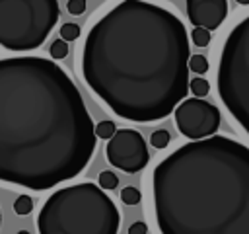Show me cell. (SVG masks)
Segmentation results:
<instances>
[{"label":"cell","instance_id":"6da1fadb","mask_svg":"<svg viewBox=\"0 0 249 234\" xmlns=\"http://www.w3.org/2000/svg\"><path fill=\"white\" fill-rule=\"evenodd\" d=\"M97 135L72 78L43 57L0 58V181L45 191L82 174Z\"/></svg>","mask_w":249,"mask_h":234},{"label":"cell","instance_id":"7a4b0ae2","mask_svg":"<svg viewBox=\"0 0 249 234\" xmlns=\"http://www.w3.org/2000/svg\"><path fill=\"white\" fill-rule=\"evenodd\" d=\"M191 57L187 29L175 14L152 2L126 0L88 31L82 74L113 113L152 123L187 99Z\"/></svg>","mask_w":249,"mask_h":234},{"label":"cell","instance_id":"3957f363","mask_svg":"<svg viewBox=\"0 0 249 234\" xmlns=\"http://www.w3.org/2000/svg\"><path fill=\"white\" fill-rule=\"evenodd\" d=\"M161 234H249V148L214 135L179 146L152 174Z\"/></svg>","mask_w":249,"mask_h":234},{"label":"cell","instance_id":"277c9868","mask_svg":"<svg viewBox=\"0 0 249 234\" xmlns=\"http://www.w3.org/2000/svg\"><path fill=\"white\" fill-rule=\"evenodd\" d=\"M119 224L113 199L91 181L54 191L37 216L39 234H117Z\"/></svg>","mask_w":249,"mask_h":234},{"label":"cell","instance_id":"5b68a950","mask_svg":"<svg viewBox=\"0 0 249 234\" xmlns=\"http://www.w3.org/2000/svg\"><path fill=\"white\" fill-rule=\"evenodd\" d=\"M218 96L249 136V16L228 35L218 62Z\"/></svg>","mask_w":249,"mask_h":234},{"label":"cell","instance_id":"8992f818","mask_svg":"<svg viewBox=\"0 0 249 234\" xmlns=\"http://www.w3.org/2000/svg\"><path fill=\"white\" fill-rule=\"evenodd\" d=\"M56 0H0V45L8 51H33L58 21Z\"/></svg>","mask_w":249,"mask_h":234},{"label":"cell","instance_id":"52a82bcc","mask_svg":"<svg viewBox=\"0 0 249 234\" xmlns=\"http://www.w3.org/2000/svg\"><path fill=\"white\" fill-rule=\"evenodd\" d=\"M173 113L179 133L191 138V142L214 136L222 121L220 109L214 103L198 98H187L183 103H179Z\"/></svg>","mask_w":249,"mask_h":234},{"label":"cell","instance_id":"ba28073f","mask_svg":"<svg viewBox=\"0 0 249 234\" xmlns=\"http://www.w3.org/2000/svg\"><path fill=\"white\" fill-rule=\"evenodd\" d=\"M105 154L109 164L126 174H136L144 170L150 160L146 140L134 129H119L115 136L107 142Z\"/></svg>","mask_w":249,"mask_h":234},{"label":"cell","instance_id":"9c48e42d","mask_svg":"<svg viewBox=\"0 0 249 234\" xmlns=\"http://www.w3.org/2000/svg\"><path fill=\"white\" fill-rule=\"evenodd\" d=\"M187 16L195 27H202L208 31L218 29L228 16V2L226 0H189Z\"/></svg>","mask_w":249,"mask_h":234},{"label":"cell","instance_id":"30bf717a","mask_svg":"<svg viewBox=\"0 0 249 234\" xmlns=\"http://www.w3.org/2000/svg\"><path fill=\"white\" fill-rule=\"evenodd\" d=\"M189 90L193 92L195 98L202 99V98L208 96V92H210V84H208V80H204V78H193L191 84H189Z\"/></svg>","mask_w":249,"mask_h":234},{"label":"cell","instance_id":"8fae6325","mask_svg":"<svg viewBox=\"0 0 249 234\" xmlns=\"http://www.w3.org/2000/svg\"><path fill=\"white\" fill-rule=\"evenodd\" d=\"M117 131L119 129L115 127L113 121H99L95 125V135H97V138H103V140H111Z\"/></svg>","mask_w":249,"mask_h":234},{"label":"cell","instance_id":"7c38bea8","mask_svg":"<svg viewBox=\"0 0 249 234\" xmlns=\"http://www.w3.org/2000/svg\"><path fill=\"white\" fill-rule=\"evenodd\" d=\"M31 211H33V199H31L29 195H19V197H16V201H14V213H16V214L25 216V214H29Z\"/></svg>","mask_w":249,"mask_h":234},{"label":"cell","instance_id":"4fadbf2b","mask_svg":"<svg viewBox=\"0 0 249 234\" xmlns=\"http://www.w3.org/2000/svg\"><path fill=\"white\" fill-rule=\"evenodd\" d=\"M121 201H123L124 205H128V207H134V205H138V203L142 201V193H140L136 187L128 185V187H124V189L121 191Z\"/></svg>","mask_w":249,"mask_h":234},{"label":"cell","instance_id":"5bb4252c","mask_svg":"<svg viewBox=\"0 0 249 234\" xmlns=\"http://www.w3.org/2000/svg\"><path fill=\"white\" fill-rule=\"evenodd\" d=\"M169 140H171V136H169V133L165 129H156L152 133V136H150V144L154 148H165L169 144Z\"/></svg>","mask_w":249,"mask_h":234},{"label":"cell","instance_id":"9a60e30c","mask_svg":"<svg viewBox=\"0 0 249 234\" xmlns=\"http://www.w3.org/2000/svg\"><path fill=\"white\" fill-rule=\"evenodd\" d=\"M117 185H119L117 174H113V172H109V170H105V172L99 174V187H101L103 191H111V189H115Z\"/></svg>","mask_w":249,"mask_h":234},{"label":"cell","instance_id":"2e32d148","mask_svg":"<svg viewBox=\"0 0 249 234\" xmlns=\"http://www.w3.org/2000/svg\"><path fill=\"white\" fill-rule=\"evenodd\" d=\"M78 35H80L78 23H72V21L62 23V27H60V39L62 41H74V39H78Z\"/></svg>","mask_w":249,"mask_h":234},{"label":"cell","instance_id":"e0dca14e","mask_svg":"<svg viewBox=\"0 0 249 234\" xmlns=\"http://www.w3.org/2000/svg\"><path fill=\"white\" fill-rule=\"evenodd\" d=\"M210 31L208 29H202V27H195L193 31H191V39H193V43L196 45V47H206L208 43H210Z\"/></svg>","mask_w":249,"mask_h":234},{"label":"cell","instance_id":"ac0fdd59","mask_svg":"<svg viewBox=\"0 0 249 234\" xmlns=\"http://www.w3.org/2000/svg\"><path fill=\"white\" fill-rule=\"evenodd\" d=\"M49 53H51V57H53V58H64V57L68 55V43H66V41H62V39L58 37V39H54V41L51 43Z\"/></svg>","mask_w":249,"mask_h":234},{"label":"cell","instance_id":"d6986e66","mask_svg":"<svg viewBox=\"0 0 249 234\" xmlns=\"http://www.w3.org/2000/svg\"><path fill=\"white\" fill-rule=\"evenodd\" d=\"M189 68L196 74H204L208 70V58L204 55H193L189 60Z\"/></svg>","mask_w":249,"mask_h":234},{"label":"cell","instance_id":"ffe728a7","mask_svg":"<svg viewBox=\"0 0 249 234\" xmlns=\"http://www.w3.org/2000/svg\"><path fill=\"white\" fill-rule=\"evenodd\" d=\"M86 6H88L86 0H68V2H66V10H68L72 16L84 14V12H86Z\"/></svg>","mask_w":249,"mask_h":234},{"label":"cell","instance_id":"44dd1931","mask_svg":"<svg viewBox=\"0 0 249 234\" xmlns=\"http://www.w3.org/2000/svg\"><path fill=\"white\" fill-rule=\"evenodd\" d=\"M128 234H148V226L142 220H136L128 226Z\"/></svg>","mask_w":249,"mask_h":234},{"label":"cell","instance_id":"7402d4cb","mask_svg":"<svg viewBox=\"0 0 249 234\" xmlns=\"http://www.w3.org/2000/svg\"><path fill=\"white\" fill-rule=\"evenodd\" d=\"M16 234H29L27 230H19V232H16Z\"/></svg>","mask_w":249,"mask_h":234},{"label":"cell","instance_id":"603a6c76","mask_svg":"<svg viewBox=\"0 0 249 234\" xmlns=\"http://www.w3.org/2000/svg\"><path fill=\"white\" fill-rule=\"evenodd\" d=\"M0 224H2V211H0Z\"/></svg>","mask_w":249,"mask_h":234}]
</instances>
